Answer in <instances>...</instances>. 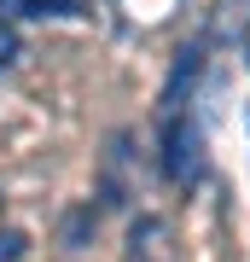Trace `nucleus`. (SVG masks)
I'll use <instances>...</instances> for the list:
<instances>
[{
  "label": "nucleus",
  "mask_w": 250,
  "mask_h": 262,
  "mask_svg": "<svg viewBox=\"0 0 250 262\" xmlns=\"http://www.w3.org/2000/svg\"><path fill=\"white\" fill-rule=\"evenodd\" d=\"M24 251H29V239L18 227H6V233H0V262H24Z\"/></svg>",
  "instance_id": "nucleus-3"
},
{
  "label": "nucleus",
  "mask_w": 250,
  "mask_h": 262,
  "mask_svg": "<svg viewBox=\"0 0 250 262\" xmlns=\"http://www.w3.org/2000/svg\"><path fill=\"white\" fill-rule=\"evenodd\" d=\"M163 175L175 187H198L204 181V122H198L192 99L163 105Z\"/></svg>",
  "instance_id": "nucleus-1"
},
{
  "label": "nucleus",
  "mask_w": 250,
  "mask_h": 262,
  "mask_svg": "<svg viewBox=\"0 0 250 262\" xmlns=\"http://www.w3.org/2000/svg\"><path fill=\"white\" fill-rule=\"evenodd\" d=\"M87 0H0V18H82Z\"/></svg>",
  "instance_id": "nucleus-2"
}]
</instances>
